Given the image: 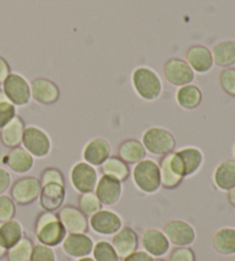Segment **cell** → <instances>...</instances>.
Instances as JSON below:
<instances>
[{
  "label": "cell",
  "instance_id": "1",
  "mask_svg": "<svg viewBox=\"0 0 235 261\" xmlns=\"http://www.w3.org/2000/svg\"><path fill=\"white\" fill-rule=\"evenodd\" d=\"M35 234L39 243L55 248L62 244L67 236L64 227L55 212L43 211L35 220Z\"/></svg>",
  "mask_w": 235,
  "mask_h": 261
},
{
  "label": "cell",
  "instance_id": "2",
  "mask_svg": "<svg viewBox=\"0 0 235 261\" xmlns=\"http://www.w3.org/2000/svg\"><path fill=\"white\" fill-rule=\"evenodd\" d=\"M131 82L134 92L145 101H156L163 92V84L157 72L144 65L133 70Z\"/></svg>",
  "mask_w": 235,
  "mask_h": 261
},
{
  "label": "cell",
  "instance_id": "3",
  "mask_svg": "<svg viewBox=\"0 0 235 261\" xmlns=\"http://www.w3.org/2000/svg\"><path fill=\"white\" fill-rule=\"evenodd\" d=\"M203 152L196 147H184L170 153V165L173 172L181 178L196 174L203 165Z\"/></svg>",
  "mask_w": 235,
  "mask_h": 261
},
{
  "label": "cell",
  "instance_id": "4",
  "mask_svg": "<svg viewBox=\"0 0 235 261\" xmlns=\"http://www.w3.org/2000/svg\"><path fill=\"white\" fill-rule=\"evenodd\" d=\"M132 179L141 193L152 195L161 189V174H159L158 163L150 158H145L132 170Z\"/></svg>",
  "mask_w": 235,
  "mask_h": 261
},
{
  "label": "cell",
  "instance_id": "5",
  "mask_svg": "<svg viewBox=\"0 0 235 261\" xmlns=\"http://www.w3.org/2000/svg\"><path fill=\"white\" fill-rule=\"evenodd\" d=\"M146 151L155 156H164L175 151L177 141L175 135L167 128L153 126L143 133L141 137Z\"/></svg>",
  "mask_w": 235,
  "mask_h": 261
},
{
  "label": "cell",
  "instance_id": "6",
  "mask_svg": "<svg viewBox=\"0 0 235 261\" xmlns=\"http://www.w3.org/2000/svg\"><path fill=\"white\" fill-rule=\"evenodd\" d=\"M21 144L34 158H38V160L49 156L53 147L52 140L46 130L34 125L26 126Z\"/></svg>",
  "mask_w": 235,
  "mask_h": 261
},
{
  "label": "cell",
  "instance_id": "7",
  "mask_svg": "<svg viewBox=\"0 0 235 261\" xmlns=\"http://www.w3.org/2000/svg\"><path fill=\"white\" fill-rule=\"evenodd\" d=\"M3 91L15 107H25L31 100V88L27 78L18 72H11L3 83Z\"/></svg>",
  "mask_w": 235,
  "mask_h": 261
},
{
  "label": "cell",
  "instance_id": "8",
  "mask_svg": "<svg viewBox=\"0 0 235 261\" xmlns=\"http://www.w3.org/2000/svg\"><path fill=\"white\" fill-rule=\"evenodd\" d=\"M98 180L99 176L96 167L84 161L77 162L70 171V181L74 189L79 194L94 192Z\"/></svg>",
  "mask_w": 235,
  "mask_h": 261
},
{
  "label": "cell",
  "instance_id": "9",
  "mask_svg": "<svg viewBox=\"0 0 235 261\" xmlns=\"http://www.w3.org/2000/svg\"><path fill=\"white\" fill-rule=\"evenodd\" d=\"M41 190L40 180L36 176L17 179L11 188V197L18 205H29L38 199Z\"/></svg>",
  "mask_w": 235,
  "mask_h": 261
},
{
  "label": "cell",
  "instance_id": "10",
  "mask_svg": "<svg viewBox=\"0 0 235 261\" xmlns=\"http://www.w3.org/2000/svg\"><path fill=\"white\" fill-rule=\"evenodd\" d=\"M123 227V220L119 213L111 210H103L94 213L88 220V228L93 232L102 236H111Z\"/></svg>",
  "mask_w": 235,
  "mask_h": 261
},
{
  "label": "cell",
  "instance_id": "11",
  "mask_svg": "<svg viewBox=\"0 0 235 261\" xmlns=\"http://www.w3.org/2000/svg\"><path fill=\"white\" fill-rule=\"evenodd\" d=\"M163 232L170 244L178 246H190L196 240V230L190 222L185 220H171L163 227Z\"/></svg>",
  "mask_w": 235,
  "mask_h": 261
},
{
  "label": "cell",
  "instance_id": "12",
  "mask_svg": "<svg viewBox=\"0 0 235 261\" xmlns=\"http://www.w3.org/2000/svg\"><path fill=\"white\" fill-rule=\"evenodd\" d=\"M163 74L167 82L172 86H184L192 84L195 78V72L185 60L173 58L168 60L163 67Z\"/></svg>",
  "mask_w": 235,
  "mask_h": 261
},
{
  "label": "cell",
  "instance_id": "13",
  "mask_svg": "<svg viewBox=\"0 0 235 261\" xmlns=\"http://www.w3.org/2000/svg\"><path fill=\"white\" fill-rule=\"evenodd\" d=\"M58 217L67 234H86L88 218L74 205H65L58 211Z\"/></svg>",
  "mask_w": 235,
  "mask_h": 261
},
{
  "label": "cell",
  "instance_id": "14",
  "mask_svg": "<svg viewBox=\"0 0 235 261\" xmlns=\"http://www.w3.org/2000/svg\"><path fill=\"white\" fill-rule=\"evenodd\" d=\"M141 245L144 250L154 258H162L170 251V242L163 230L158 228H148L141 235Z\"/></svg>",
  "mask_w": 235,
  "mask_h": 261
},
{
  "label": "cell",
  "instance_id": "15",
  "mask_svg": "<svg viewBox=\"0 0 235 261\" xmlns=\"http://www.w3.org/2000/svg\"><path fill=\"white\" fill-rule=\"evenodd\" d=\"M121 181L108 175H102L98 180L97 187L94 189L97 197L100 200L102 206H114L120 202L123 195V186Z\"/></svg>",
  "mask_w": 235,
  "mask_h": 261
},
{
  "label": "cell",
  "instance_id": "16",
  "mask_svg": "<svg viewBox=\"0 0 235 261\" xmlns=\"http://www.w3.org/2000/svg\"><path fill=\"white\" fill-rule=\"evenodd\" d=\"M31 99L37 103L50 106L60 99V90L54 82L49 78L38 77L30 84Z\"/></svg>",
  "mask_w": 235,
  "mask_h": 261
},
{
  "label": "cell",
  "instance_id": "17",
  "mask_svg": "<svg viewBox=\"0 0 235 261\" xmlns=\"http://www.w3.org/2000/svg\"><path fill=\"white\" fill-rule=\"evenodd\" d=\"M94 242L87 234H67L62 242V250L68 257L79 259L92 253Z\"/></svg>",
  "mask_w": 235,
  "mask_h": 261
},
{
  "label": "cell",
  "instance_id": "18",
  "mask_svg": "<svg viewBox=\"0 0 235 261\" xmlns=\"http://www.w3.org/2000/svg\"><path fill=\"white\" fill-rule=\"evenodd\" d=\"M82 156L83 161L90 165L101 166L102 163L111 156V144L105 138H94L85 144Z\"/></svg>",
  "mask_w": 235,
  "mask_h": 261
},
{
  "label": "cell",
  "instance_id": "19",
  "mask_svg": "<svg viewBox=\"0 0 235 261\" xmlns=\"http://www.w3.org/2000/svg\"><path fill=\"white\" fill-rule=\"evenodd\" d=\"M111 244L120 259H124L138 249L139 237L137 231L129 226H123L112 236Z\"/></svg>",
  "mask_w": 235,
  "mask_h": 261
},
{
  "label": "cell",
  "instance_id": "20",
  "mask_svg": "<svg viewBox=\"0 0 235 261\" xmlns=\"http://www.w3.org/2000/svg\"><path fill=\"white\" fill-rule=\"evenodd\" d=\"M65 196V186L59 184H49L41 187L39 194V204L44 211L56 212L63 206Z\"/></svg>",
  "mask_w": 235,
  "mask_h": 261
},
{
  "label": "cell",
  "instance_id": "21",
  "mask_svg": "<svg viewBox=\"0 0 235 261\" xmlns=\"http://www.w3.org/2000/svg\"><path fill=\"white\" fill-rule=\"evenodd\" d=\"M185 61L190 64L193 71L197 73L209 72L214 67L211 50L203 45H193L186 50Z\"/></svg>",
  "mask_w": 235,
  "mask_h": 261
},
{
  "label": "cell",
  "instance_id": "22",
  "mask_svg": "<svg viewBox=\"0 0 235 261\" xmlns=\"http://www.w3.org/2000/svg\"><path fill=\"white\" fill-rule=\"evenodd\" d=\"M5 164L9 169L17 174H25L32 170L35 165V158L29 151H27L23 147L12 148L6 157H5Z\"/></svg>",
  "mask_w": 235,
  "mask_h": 261
},
{
  "label": "cell",
  "instance_id": "23",
  "mask_svg": "<svg viewBox=\"0 0 235 261\" xmlns=\"http://www.w3.org/2000/svg\"><path fill=\"white\" fill-rule=\"evenodd\" d=\"M26 124L20 116H15L11 122L0 129V141L7 148H15L22 143Z\"/></svg>",
  "mask_w": 235,
  "mask_h": 261
},
{
  "label": "cell",
  "instance_id": "24",
  "mask_svg": "<svg viewBox=\"0 0 235 261\" xmlns=\"http://www.w3.org/2000/svg\"><path fill=\"white\" fill-rule=\"evenodd\" d=\"M117 155L126 164L134 165L140 161L145 160L146 156H147V151H146L143 142L139 141V140L126 139L119 146Z\"/></svg>",
  "mask_w": 235,
  "mask_h": 261
},
{
  "label": "cell",
  "instance_id": "25",
  "mask_svg": "<svg viewBox=\"0 0 235 261\" xmlns=\"http://www.w3.org/2000/svg\"><path fill=\"white\" fill-rule=\"evenodd\" d=\"M214 182L216 187L224 192L235 187V161L226 160L219 163L214 172Z\"/></svg>",
  "mask_w": 235,
  "mask_h": 261
},
{
  "label": "cell",
  "instance_id": "26",
  "mask_svg": "<svg viewBox=\"0 0 235 261\" xmlns=\"http://www.w3.org/2000/svg\"><path fill=\"white\" fill-rule=\"evenodd\" d=\"M25 237L22 223L16 219L5 221L0 225V244L8 250Z\"/></svg>",
  "mask_w": 235,
  "mask_h": 261
},
{
  "label": "cell",
  "instance_id": "27",
  "mask_svg": "<svg viewBox=\"0 0 235 261\" xmlns=\"http://www.w3.org/2000/svg\"><path fill=\"white\" fill-rule=\"evenodd\" d=\"M176 101L185 110L196 109L202 102V92L194 84L180 86L176 92Z\"/></svg>",
  "mask_w": 235,
  "mask_h": 261
},
{
  "label": "cell",
  "instance_id": "28",
  "mask_svg": "<svg viewBox=\"0 0 235 261\" xmlns=\"http://www.w3.org/2000/svg\"><path fill=\"white\" fill-rule=\"evenodd\" d=\"M213 248L222 255L235 254V229L231 227L220 228L213 236Z\"/></svg>",
  "mask_w": 235,
  "mask_h": 261
},
{
  "label": "cell",
  "instance_id": "29",
  "mask_svg": "<svg viewBox=\"0 0 235 261\" xmlns=\"http://www.w3.org/2000/svg\"><path fill=\"white\" fill-rule=\"evenodd\" d=\"M102 175H108L110 178L124 182L129 179L131 174L129 164H126L124 161H122L119 156H110L102 163L100 166Z\"/></svg>",
  "mask_w": 235,
  "mask_h": 261
},
{
  "label": "cell",
  "instance_id": "30",
  "mask_svg": "<svg viewBox=\"0 0 235 261\" xmlns=\"http://www.w3.org/2000/svg\"><path fill=\"white\" fill-rule=\"evenodd\" d=\"M214 64L222 68H229L235 63V40L220 41L211 50Z\"/></svg>",
  "mask_w": 235,
  "mask_h": 261
},
{
  "label": "cell",
  "instance_id": "31",
  "mask_svg": "<svg viewBox=\"0 0 235 261\" xmlns=\"http://www.w3.org/2000/svg\"><path fill=\"white\" fill-rule=\"evenodd\" d=\"M170 153L161 156V160L158 162L159 174H161V187L164 189H176L184 181V178L177 175L173 172L170 165Z\"/></svg>",
  "mask_w": 235,
  "mask_h": 261
},
{
  "label": "cell",
  "instance_id": "32",
  "mask_svg": "<svg viewBox=\"0 0 235 261\" xmlns=\"http://www.w3.org/2000/svg\"><path fill=\"white\" fill-rule=\"evenodd\" d=\"M34 242L28 236L17 242L15 245L7 250L6 257L8 261H30L32 250H34Z\"/></svg>",
  "mask_w": 235,
  "mask_h": 261
},
{
  "label": "cell",
  "instance_id": "33",
  "mask_svg": "<svg viewBox=\"0 0 235 261\" xmlns=\"http://www.w3.org/2000/svg\"><path fill=\"white\" fill-rule=\"evenodd\" d=\"M92 258L94 261H120L114 246L108 241H99L94 243L92 250Z\"/></svg>",
  "mask_w": 235,
  "mask_h": 261
},
{
  "label": "cell",
  "instance_id": "34",
  "mask_svg": "<svg viewBox=\"0 0 235 261\" xmlns=\"http://www.w3.org/2000/svg\"><path fill=\"white\" fill-rule=\"evenodd\" d=\"M78 208L88 218L98 211H100L102 208V204L94 192L83 193L79 196Z\"/></svg>",
  "mask_w": 235,
  "mask_h": 261
},
{
  "label": "cell",
  "instance_id": "35",
  "mask_svg": "<svg viewBox=\"0 0 235 261\" xmlns=\"http://www.w3.org/2000/svg\"><path fill=\"white\" fill-rule=\"evenodd\" d=\"M219 84L226 94L235 97V68H225L219 74Z\"/></svg>",
  "mask_w": 235,
  "mask_h": 261
},
{
  "label": "cell",
  "instance_id": "36",
  "mask_svg": "<svg viewBox=\"0 0 235 261\" xmlns=\"http://www.w3.org/2000/svg\"><path fill=\"white\" fill-rule=\"evenodd\" d=\"M16 205L11 196L0 195V223L14 219Z\"/></svg>",
  "mask_w": 235,
  "mask_h": 261
},
{
  "label": "cell",
  "instance_id": "37",
  "mask_svg": "<svg viewBox=\"0 0 235 261\" xmlns=\"http://www.w3.org/2000/svg\"><path fill=\"white\" fill-rule=\"evenodd\" d=\"M30 261H56V254L53 248L38 243L34 245Z\"/></svg>",
  "mask_w": 235,
  "mask_h": 261
},
{
  "label": "cell",
  "instance_id": "38",
  "mask_svg": "<svg viewBox=\"0 0 235 261\" xmlns=\"http://www.w3.org/2000/svg\"><path fill=\"white\" fill-rule=\"evenodd\" d=\"M39 180L41 187L49 184H59L65 186V180L62 172L59 169H56V167H46V169L41 172Z\"/></svg>",
  "mask_w": 235,
  "mask_h": 261
},
{
  "label": "cell",
  "instance_id": "39",
  "mask_svg": "<svg viewBox=\"0 0 235 261\" xmlns=\"http://www.w3.org/2000/svg\"><path fill=\"white\" fill-rule=\"evenodd\" d=\"M16 116V107L12 102L5 101L0 103V129L7 125Z\"/></svg>",
  "mask_w": 235,
  "mask_h": 261
},
{
  "label": "cell",
  "instance_id": "40",
  "mask_svg": "<svg viewBox=\"0 0 235 261\" xmlns=\"http://www.w3.org/2000/svg\"><path fill=\"white\" fill-rule=\"evenodd\" d=\"M169 261H196L194 251L188 246H178L170 253Z\"/></svg>",
  "mask_w": 235,
  "mask_h": 261
},
{
  "label": "cell",
  "instance_id": "41",
  "mask_svg": "<svg viewBox=\"0 0 235 261\" xmlns=\"http://www.w3.org/2000/svg\"><path fill=\"white\" fill-rule=\"evenodd\" d=\"M12 176L7 170L0 167V195H4L11 188Z\"/></svg>",
  "mask_w": 235,
  "mask_h": 261
},
{
  "label": "cell",
  "instance_id": "42",
  "mask_svg": "<svg viewBox=\"0 0 235 261\" xmlns=\"http://www.w3.org/2000/svg\"><path fill=\"white\" fill-rule=\"evenodd\" d=\"M123 261H154V257L146 252L145 250H137L124 258Z\"/></svg>",
  "mask_w": 235,
  "mask_h": 261
},
{
  "label": "cell",
  "instance_id": "43",
  "mask_svg": "<svg viewBox=\"0 0 235 261\" xmlns=\"http://www.w3.org/2000/svg\"><path fill=\"white\" fill-rule=\"evenodd\" d=\"M9 73H11V67H9L8 62L3 57H0V85H3Z\"/></svg>",
  "mask_w": 235,
  "mask_h": 261
},
{
  "label": "cell",
  "instance_id": "44",
  "mask_svg": "<svg viewBox=\"0 0 235 261\" xmlns=\"http://www.w3.org/2000/svg\"><path fill=\"white\" fill-rule=\"evenodd\" d=\"M227 198H228V202L232 204V206L235 207V187L232 188L231 190H228Z\"/></svg>",
  "mask_w": 235,
  "mask_h": 261
},
{
  "label": "cell",
  "instance_id": "45",
  "mask_svg": "<svg viewBox=\"0 0 235 261\" xmlns=\"http://www.w3.org/2000/svg\"><path fill=\"white\" fill-rule=\"evenodd\" d=\"M6 253H7V250L5 249L2 244H0V259L6 257Z\"/></svg>",
  "mask_w": 235,
  "mask_h": 261
},
{
  "label": "cell",
  "instance_id": "46",
  "mask_svg": "<svg viewBox=\"0 0 235 261\" xmlns=\"http://www.w3.org/2000/svg\"><path fill=\"white\" fill-rule=\"evenodd\" d=\"M5 101H8V99L6 97V95H5L4 91L0 90V103H2V102H5Z\"/></svg>",
  "mask_w": 235,
  "mask_h": 261
},
{
  "label": "cell",
  "instance_id": "47",
  "mask_svg": "<svg viewBox=\"0 0 235 261\" xmlns=\"http://www.w3.org/2000/svg\"><path fill=\"white\" fill-rule=\"evenodd\" d=\"M76 261H94V259L92 257H84V258H79V259H76Z\"/></svg>",
  "mask_w": 235,
  "mask_h": 261
},
{
  "label": "cell",
  "instance_id": "48",
  "mask_svg": "<svg viewBox=\"0 0 235 261\" xmlns=\"http://www.w3.org/2000/svg\"><path fill=\"white\" fill-rule=\"evenodd\" d=\"M154 261H166V260H163L161 258H157V259H154Z\"/></svg>",
  "mask_w": 235,
  "mask_h": 261
},
{
  "label": "cell",
  "instance_id": "49",
  "mask_svg": "<svg viewBox=\"0 0 235 261\" xmlns=\"http://www.w3.org/2000/svg\"><path fill=\"white\" fill-rule=\"evenodd\" d=\"M234 155H235V146H234Z\"/></svg>",
  "mask_w": 235,
  "mask_h": 261
}]
</instances>
